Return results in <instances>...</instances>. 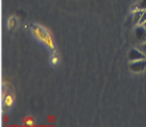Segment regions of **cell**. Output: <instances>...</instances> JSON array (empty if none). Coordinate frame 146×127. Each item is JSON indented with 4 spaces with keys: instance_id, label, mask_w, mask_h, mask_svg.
<instances>
[{
    "instance_id": "cell-1",
    "label": "cell",
    "mask_w": 146,
    "mask_h": 127,
    "mask_svg": "<svg viewBox=\"0 0 146 127\" xmlns=\"http://www.w3.org/2000/svg\"><path fill=\"white\" fill-rule=\"evenodd\" d=\"M129 69H130V71L135 73L143 72L146 69V58L145 59H139V61L130 62L129 63Z\"/></svg>"
},
{
    "instance_id": "cell-2",
    "label": "cell",
    "mask_w": 146,
    "mask_h": 127,
    "mask_svg": "<svg viewBox=\"0 0 146 127\" xmlns=\"http://www.w3.org/2000/svg\"><path fill=\"white\" fill-rule=\"evenodd\" d=\"M146 55L141 52L138 48H132L128 52V59L129 62H135V61H139V59H145Z\"/></svg>"
},
{
    "instance_id": "cell-3",
    "label": "cell",
    "mask_w": 146,
    "mask_h": 127,
    "mask_svg": "<svg viewBox=\"0 0 146 127\" xmlns=\"http://www.w3.org/2000/svg\"><path fill=\"white\" fill-rule=\"evenodd\" d=\"M135 38L141 41V43H146V28L144 25H138L135 29Z\"/></svg>"
},
{
    "instance_id": "cell-4",
    "label": "cell",
    "mask_w": 146,
    "mask_h": 127,
    "mask_svg": "<svg viewBox=\"0 0 146 127\" xmlns=\"http://www.w3.org/2000/svg\"><path fill=\"white\" fill-rule=\"evenodd\" d=\"M143 11H144V10H137V11L135 12V17H133V21H135V23H137V25H139L140 19H141V17H142Z\"/></svg>"
},
{
    "instance_id": "cell-5",
    "label": "cell",
    "mask_w": 146,
    "mask_h": 127,
    "mask_svg": "<svg viewBox=\"0 0 146 127\" xmlns=\"http://www.w3.org/2000/svg\"><path fill=\"white\" fill-rule=\"evenodd\" d=\"M133 10L135 11H137V10H146V0H141L139 3L135 5Z\"/></svg>"
},
{
    "instance_id": "cell-6",
    "label": "cell",
    "mask_w": 146,
    "mask_h": 127,
    "mask_svg": "<svg viewBox=\"0 0 146 127\" xmlns=\"http://www.w3.org/2000/svg\"><path fill=\"white\" fill-rule=\"evenodd\" d=\"M13 101H14V98H13L12 95H7V96H5V106L11 107L12 104H13Z\"/></svg>"
},
{
    "instance_id": "cell-7",
    "label": "cell",
    "mask_w": 146,
    "mask_h": 127,
    "mask_svg": "<svg viewBox=\"0 0 146 127\" xmlns=\"http://www.w3.org/2000/svg\"><path fill=\"white\" fill-rule=\"evenodd\" d=\"M138 49L146 55V43H142L141 45H139V46H138Z\"/></svg>"
},
{
    "instance_id": "cell-8",
    "label": "cell",
    "mask_w": 146,
    "mask_h": 127,
    "mask_svg": "<svg viewBox=\"0 0 146 127\" xmlns=\"http://www.w3.org/2000/svg\"><path fill=\"white\" fill-rule=\"evenodd\" d=\"M145 21H146V10H144L142 14V17H141V19H140V21H139V25H142Z\"/></svg>"
},
{
    "instance_id": "cell-9",
    "label": "cell",
    "mask_w": 146,
    "mask_h": 127,
    "mask_svg": "<svg viewBox=\"0 0 146 127\" xmlns=\"http://www.w3.org/2000/svg\"><path fill=\"white\" fill-rule=\"evenodd\" d=\"M144 25V27H145V28H146V21L145 22H144V23H143V25Z\"/></svg>"
}]
</instances>
